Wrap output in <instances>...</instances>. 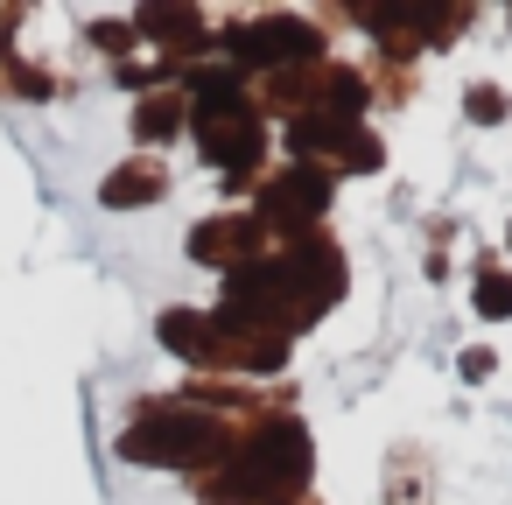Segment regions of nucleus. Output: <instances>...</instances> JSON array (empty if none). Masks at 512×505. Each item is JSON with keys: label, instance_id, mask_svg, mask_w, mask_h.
Instances as JSON below:
<instances>
[{"label": "nucleus", "instance_id": "obj_15", "mask_svg": "<svg viewBox=\"0 0 512 505\" xmlns=\"http://www.w3.org/2000/svg\"><path fill=\"white\" fill-rule=\"evenodd\" d=\"M288 505H316V498H288Z\"/></svg>", "mask_w": 512, "mask_h": 505}, {"label": "nucleus", "instance_id": "obj_2", "mask_svg": "<svg viewBox=\"0 0 512 505\" xmlns=\"http://www.w3.org/2000/svg\"><path fill=\"white\" fill-rule=\"evenodd\" d=\"M232 449H239V428L225 414H211V407H183L176 393L169 400H141L134 421L120 428V456L148 463V470H190V477H204Z\"/></svg>", "mask_w": 512, "mask_h": 505}, {"label": "nucleus", "instance_id": "obj_1", "mask_svg": "<svg viewBox=\"0 0 512 505\" xmlns=\"http://www.w3.org/2000/svg\"><path fill=\"white\" fill-rule=\"evenodd\" d=\"M309 477H316V442H309L302 414L267 407L246 421L239 449L197 477V498L204 505H288L309 491Z\"/></svg>", "mask_w": 512, "mask_h": 505}, {"label": "nucleus", "instance_id": "obj_3", "mask_svg": "<svg viewBox=\"0 0 512 505\" xmlns=\"http://www.w3.org/2000/svg\"><path fill=\"white\" fill-rule=\"evenodd\" d=\"M155 337H162V351H176L183 365H204V372H281L288 365V344L239 323L232 309H162Z\"/></svg>", "mask_w": 512, "mask_h": 505}, {"label": "nucleus", "instance_id": "obj_10", "mask_svg": "<svg viewBox=\"0 0 512 505\" xmlns=\"http://www.w3.org/2000/svg\"><path fill=\"white\" fill-rule=\"evenodd\" d=\"M470 309H477L484 323H505V316H512V274L484 267V274H477V288H470Z\"/></svg>", "mask_w": 512, "mask_h": 505}, {"label": "nucleus", "instance_id": "obj_7", "mask_svg": "<svg viewBox=\"0 0 512 505\" xmlns=\"http://www.w3.org/2000/svg\"><path fill=\"white\" fill-rule=\"evenodd\" d=\"M162 197H169V169L155 155H134V162L106 169V183H99L106 211H141V204H162Z\"/></svg>", "mask_w": 512, "mask_h": 505}, {"label": "nucleus", "instance_id": "obj_14", "mask_svg": "<svg viewBox=\"0 0 512 505\" xmlns=\"http://www.w3.org/2000/svg\"><path fill=\"white\" fill-rule=\"evenodd\" d=\"M491 365H498L491 351H470V358H463V372H470V379H491Z\"/></svg>", "mask_w": 512, "mask_h": 505}, {"label": "nucleus", "instance_id": "obj_6", "mask_svg": "<svg viewBox=\"0 0 512 505\" xmlns=\"http://www.w3.org/2000/svg\"><path fill=\"white\" fill-rule=\"evenodd\" d=\"M260 246H267V225H260L253 211H218V218H204V225L190 232V260H197V267H218V274L260 260Z\"/></svg>", "mask_w": 512, "mask_h": 505}, {"label": "nucleus", "instance_id": "obj_16", "mask_svg": "<svg viewBox=\"0 0 512 505\" xmlns=\"http://www.w3.org/2000/svg\"><path fill=\"white\" fill-rule=\"evenodd\" d=\"M0 78H8V57H0Z\"/></svg>", "mask_w": 512, "mask_h": 505}, {"label": "nucleus", "instance_id": "obj_17", "mask_svg": "<svg viewBox=\"0 0 512 505\" xmlns=\"http://www.w3.org/2000/svg\"><path fill=\"white\" fill-rule=\"evenodd\" d=\"M505 246H512V225H505Z\"/></svg>", "mask_w": 512, "mask_h": 505}, {"label": "nucleus", "instance_id": "obj_8", "mask_svg": "<svg viewBox=\"0 0 512 505\" xmlns=\"http://www.w3.org/2000/svg\"><path fill=\"white\" fill-rule=\"evenodd\" d=\"M183 127H190V99H183L176 85H169V92H148V99L134 106V134H141V141H155V148H162V141H176Z\"/></svg>", "mask_w": 512, "mask_h": 505}, {"label": "nucleus", "instance_id": "obj_13", "mask_svg": "<svg viewBox=\"0 0 512 505\" xmlns=\"http://www.w3.org/2000/svg\"><path fill=\"white\" fill-rule=\"evenodd\" d=\"M8 85H15L22 99H50V92H57L50 71H36V64H8Z\"/></svg>", "mask_w": 512, "mask_h": 505}, {"label": "nucleus", "instance_id": "obj_4", "mask_svg": "<svg viewBox=\"0 0 512 505\" xmlns=\"http://www.w3.org/2000/svg\"><path fill=\"white\" fill-rule=\"evenodd\" d=\"M225 64L239 78H274V71H302L323 64V29L309 15H253V22H225Z\"/></svg>", "mask_w": 512, "mask_h": 505}, {"label": "nucleus", "instance_id": "obj_5", "mask_svg": "<svg viewBox=\"0 0 512 505\" xmlns=\"http://www.w3.org/2000/svg\"><path fill=\"white\" fill-rule=\"evenodd\" d=\"M330 197H337V169H323V162H288V169H274V176L253 183V218L267 225V239H274V232L295 239V232H316V225H323Z\"/></svg>", "mask_w": 512, "mask_h": 505}, {"label": "nucleus", "instance_id": "obj_9", "mask_svg": "<svg viewBox=\"0 0 512 505\" xmlns=\"http://www.w3.org/2000/svg\"><path fill=\"white\" fill-rule=\"evenodd\" d=\"M330 162L351 169V176H379V169H386V141L372 134V120H365V127H344V141H337Z\"/></svg>", "mask_w": 512, "mask_h": 505}, {"label": "nucleus", "instance_id": "obj_11", "mask_svg": "<svg viewBox=\"0 0 512 505\" xmlns=\"http://www.w3.org/2000/svg\"><path fill=\"white\" fill-rule=\"evenodd\" d=\"M463 113H470L477 127H498V120L512 113V99H505V85H470V92H463Z\"/></svg>", "mask_w": 512, "mask_h": 505}, {"label": "nucleus", "instance_id": "obj_12", "mask_svg": "<svg viewBox=\"0 0 512 505\" xmlns=\"http://www.w3.org/2000/svg\"><path fill=\"white\" fill-rule=\"evenodd\" d=\"M85 36H92V43H99V50H106L113 64H127V50H134V22H120V15H106V22H92Z\"/></svg>", "mask_w": 512, "mask_h": 505}]
</instances>
